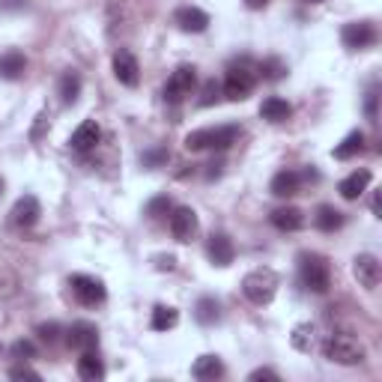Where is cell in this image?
Returning <instances> with one entry per match:
<instances>
[{"instance_id": "1", "label": "cell", "mask_w": 382, "mask_h": 382, "mask_svg": "<svg viewBox=\"0 0 382 382\" xmlns=\"http://www.w3.org/2000/svg\"><path fill=\"white\" fill-rule=\"evenodd\" d=\"M299 278H302V287L311 290V293L323 296L329 293L331 287V266L323 254H314V251H302L299 254Z\"/></svg>"}, {"instance_id": "2", "label": "cell", "mask_w": 382, "mask_h": 382, "mask_svg": "<svg viewBox=\"0 0 382 382\" xmlns=\"http://www.w3.org/2000/svg\"><path fill=\"white\" fill-rule=\"evenodd\" d=\"M257 84V66L251 63L248 57L236 60V63L227 66V78H224V96L230 102H242L254 93Z\"/></svg>"}, {"instance_id": "3", "label": "cell", "mask_w": 382, "mask_h": 382, "mask_svg": "<svg viewBox=\"0 0 382 382\" xmlns=\"http://www.w3.org/2000/svg\"><path fill=\"white\" fill-rule=\"evenodd\" d=\"M242 129L236 123L230 126H216V129H197L186 137V149L189 152H201V149H227L239 141Z\"/></svg>"}, {"instance_id": "4", "label": "cell", "mask_w": 382, "mask_h": 382, "mask_svg": "<svg viewBox=\"0 0 382 382\" xmlns=\"http://www.w3.org/2000/svg\"><path fill=\"white\" fill-rule=\"evenodd\" d=\"M323 356L334 364H361L364 361V346L353 331H334L323 344Z\"/></svg>"}, {"instance_id": "5", "label": "cell", "mask_w": 382, "mask_h": 382, "mask_svg": "<svg viewBox=\"0 0 382 382\" xmlns=\"http://www.w3.org/2000/svg\"><path fill=\"white\" fill-rule=\"evenodd\" d=\"M278 284L281 281L272 269H254L242 278V293H245V299L251 304H269L275 299V293H278Z\"/></svg>"}, {"instance_id": "6", "label": "cell", "mask_w": 382, "mask_h": 382, "mask_svg": "<svg viewBox=\"0 0 382 382\" xmlns=\"http://www.w3.org/2000/svg\"><path fill=\"white\" fill-rule=\"evenodd\" d=\"M69 287H72L75 299H78L81 304H87V308H93V304H102L105 296H108L105 284H102L99 278H93V275H72Z\"/></svg>"}, {"instance_id": "7", "label": "cell", "mask_w": 382, "mask_h": 382, "mask_svg": "<svg viewBox=\"0 0 382 382\" xmlns=\"http://www.w3.org/2000/svg\"><path fill=\"white\" fill-rule=\"evenodd\" d=\"M194 87H197V72H194V66H179V69H174L171 78H167L164 99L171 102V105H179L186 96L194 93Z\"/></svg>"}, {"instance_id": "8", "label": "cell", "mask_w": 382, "mask_h": 382, "mask_svg": "<svg viewBox=\"0 0 382 382\" xmlns=\"http://www.w3.org/2000/svg\"><path fill=\"white\" fill-rule=\"evenodd\" d=\"M197 230H201V221H197V212L191 206L171 209V233L176 242H191Z\"/></svg>"}, {"instance_id": "9", "label": "cell", "mask_w": 382, "mask_h": 382, "mask_svg": "<svg viewBox=\"0 0 382 382\" xmlns=\"http://www.w3.org/2000/svg\"><path fill=\"white\" fill-rule=\"evenodd\" d=\"M341 39L349 51H361V48H371L376 42V27L371 21H353L341 30Z\"/></svg>"}, {"instance_id": "10", "label": "cell", "mask_w": 382, "mask_h": 382, "mask_svg": "<svg viewBox=\"0 0 382 382\" xmlns=\"http://www.w3.org/2000/svg\"><path fill=\"white\" fill-rule=\"evenodd\" d=\"M353 275L364 290H376L379 281H382V263L373 254H359L353 260Z\"/></svg>"}, {"instance_id": "11", "label": "cell", "mask_w": 382, "mask_h": 382, "mask_svg": "<svg viewBox=\"0 0 382 382\" xmlns=\"http://www.w3.org/2000/svg\"><path fill=\"white\" fill-rule=\"evenodd\" d=\"M69 334V346L75 349V353H90V349H99V329L93 323H87V319H81V323H72V329L66 331Z\"/></svg>"}, {"instance_id": "12", "label": "cell", "mask_w": 382, "mask_h": 382, "mask_svg": "<svg viewBox=\"0 0 382 382\" xmlns=\"http://www.w3.org/2000/svg\"><path fill=\"white\" fill-rule=\"evenodd\" d=\"M114 75H117V81L123 84V87H137L141 84V66H137V57L126 48H120L114 54Z\"/></svg>"}, {"instance_id": "13", "label": "cell", "mask_w": 382, "mask_h": 382, "mask_svg": "<svg viewBox=\"0 0 382 382\" xmlns=\"http://www.w3.org/2000/svg\"><path fill=\"white\" fill-rule=\"evenodd\" d=\"M12 224L15 227H33L36 221H39V216H42V206H39V201L33 194H24V197H18V201H15V206H12Z\"/></svg>"}, {"instance_id": "14", "label": "cell", "mask_w": 382, "mask_h": 382, "mask_svg": "<svg viewBox=\"0 0 382 382\" xmlns=\"http://www.w3.org/2000/svg\"><path fill=\"white\" fill-rule=\"evenodd\" d=\"M206 254L212 260V266H230L233 257H236V248H233V239L227 233H212L209 242H206Z\"/></svg>"}, {"instance_id": "15", "label": "cell", "mask_w": 382, "mask_h": 382, "mask_svg": "<svg viewBox=\"0 0 382 382\" xmlns=\"http://www.w3.org/2000/svg\"><path fill=\"white\" fill-rule=\"evenodd\" d=\"M174 21L179 24V30H186V33H203L209 27V15L197 6H179L174 12Z\"/></svg>"}, {"instance_id": "16", "label": "cell", "mask_w": 382, "mask_h": 382, "mask_svg": "<svg viewBox=\"0 0 382 382\" xmlns=\"http://www.w3.org/2000/svg\"><path fill=\"white\" fill-rule=\"evenodd\" d=\"M371 179H373V174L368 171V167H361V171H353V174H349L346 179H341L338 191H341L344 201H359V197H361L364 191H368Z\"/></svg>"}, {"instance_id": "17", "label": "cell", "mask_w": 382, "mask_h": 382, "mask_svg": "<svg viewBox=\"0 0 382 382\" xmlns=\"http://www.w3.org/2000/svg\"><path fill=\"white\" fill-rule=\"evenodd\" d=\"M269 221L278 227V230L293 233V230H302V227H304V212L299 206H278L269 216Z\"/></svg>"}, {"instance_id": "18", "label": "cell", "mask_w": 382, "mask_h": 382, "mask_svg": "<svg viewBox=\"0 0 382 382\" xmlns=\"http://www.w3.org/2000/svg\"><path fill=\"white\" fill-rule=\"evenodd\" d=\"M99 137H102V129L96 120H84V123L72 132V149H78V152H87V149H93L99 144Z\"/></svg>"}, {"instance_id": "19", "label": "cell", "mask_w": 382, "mask_h": 382, "mask_svg": "<svg viewBox=\"0 0 382 382\" xmlns=\"http://www.w3.org/2000/svg\"><path fill=\"white\" fill-rule=\"evenodd\" d=\"M299 189H302V174L299 171H278L269 182V191L275 197H293V194H299Z\"/></svg>"}, {"instance_id": "20", "label": "cell", "mask_w": 382, "mask_h": 382, "mask_svg": "<svg viewBox=\"0 0 382 382\" xmlns=\"http://www.w3.org/2000/svg\"><path fill=\"white\" fill-rule=\"evenodd\" d=\"M191 376L201 382H216L224 376V361L218 356H201L191 364Z\"/></svg>"}, {"instance_id": "21", "label": "cell", "mask_w": 382, "mask_h": 382, "mask_svg": "<svg viewBox=\"0 0 382 382\" xmlns=\"http://www.w3.org/2000/svg\"><path fill=\"white\" fill-rule=\"evenodd\" d=\"M260 117L269 120V123H287L293 117V105L287 99H278V96H269L263 105H260Z\"/></svg>"}, {"instance_id": "22", "label": "cell", "mask_w": 382, "mask_h": 382, "mask_svg": "<svg viewBox=\"0 0 382 382\" xmlns=\"http://www.w3.org/2000/svg\"><path fill=\"white\" fill-rule=\"evenodd\" d=\"M27 69V57L21 51H6V54H0V78L4 81H18L21 75Z\"/></svg>"}, {"instance_id": "23", "label": "cell", "mask_w": 382, "mask_h": 382, "mask_svg": "<svg viewBox=\"0 0 382 382\" xmlns=\"http://www.w3.org/2000/svg\"><path fill=\"white\" fill-rule=\"evenodd\" d=\"M344 212L341 209H334L331 203H323V206H317V216H314V224H317V230H323V233H334V230H341L344 227Z\"/></svg>"}, {"instance_id": "24", "label": "cell", "mask_w": 382, "mask_h": 382, "mask_svg": "<svg viewBox=\"0 0 382 382\" xmlns=\"http://www.w3.org/2000/svg\"><path fill=\"white\" fill-rule=\"evenodd\" d=\"M57 96H60V102H63L66 108L78 102V96H81V75L72 72V69L60 75V81H57Z\"/></svg>"}, {"instance_id": "25", "label": "cell", "mask_w": 382, "mask_h": 382, "mask_svg": "<svg viewBox=\"0 0 382 382\" xmlns=\"http://www.w3.org/2000/svg\"><path fill=\"white\" fill-rule=\"evenodd\" d=\"M78 376L87 379V382H99L105 376V364L99 359L96 349H90V353H81L78 359Z\"/></svg>"}, {"instance_id": "26", "label": "cell", "mask_w": 382, "mask_h": 382, "mask_svg": "<svg viewBox=\"0 0 382 382\" xmlns=\"http://www.w3.org/2000/svg\"><path fill=\"white\" fill-rule=\"evenodd\" d=\"M194 319H197L201 326H216L218 319H221V304H218V299H212V296L197 299V304H194Z\"/></svg>"}, {"instance_id": "27", "label": "cell", "mask_w": 382, "mask_h": 382, "mask_svg": "<svg viewBox=\"0 0 382 382\" xmlns=\"http://www.w3.org/2000/svg\"><path fill=\"white\" fill-rule=\"evenodd\" d=\"M361 149H364V134H361V132H349V134L344 137V141H341L338 147H334L331 156L338 159V161H349V159H356Z\"/></svg>"}, {"instance_id": "28", "label": "cell", "mask_w": 382, "mask_h": 382, "mask_svg": "<svg viewBox=\"0 0 382 382\" xmlns=\"http://www.w3.org/2000/svg\"><path fill=\"white\" fill-rule=\"evenodd\" d=\"M176 323H179V311L176 308H171V304H156L152 319H149L152 331H167V329H174Z\"/></svg>"}, {"instance_id": "29", "label": "cell", "mask_w": 382, "mask_h": 382, "mask_svg": "<svg viewBox=\"0 0 382 382\" xmlns=\"http://www.w3.org/2000/svg\"><path fill=\"white\" fill-rule=\"evenodd\" d=\"M293 346L299 349V353H311V349L317 346V326H311V323H302V326H296L293 329Z\"/></svg>"}, {"instance_id": "30", "label": "cell", "mask_w": 382, "mask_h": 382, "mask_svg": "<svg viewBox=\"0 0 382 382\" xmlns=\"http://www.w3.org/2000/svg\"><path fill=\"white\" fill-rule=\"evenodd\" d=\"M287 75V63L281 57H266L263 63H257V78L263 81H281Z\"/></svg>"}, {"instance_id": "31", "label": "cell", "mask_w": 382, "mask_h": 382, "mask_svg": "<svg viewBox=\"0 0 382 382\" xmlns=\"http://www.w3.org/2000/svg\"><path fill=\"white\" fill-rule=\"evenodd\" d=\"M171 209H174L171 197H167V194H159V197H152V201L147 203V216H149V218H161V216H167Z\"/></svg>"}, {"instance_id": "32", "label": "cell", "mask_w": 382, "mask_h": 382, "mask_svg": "<svg viewBox=\"0 0 382 382\" xmlns=\"http://www.w3.org/2000/svg\"><path fill=\"white\" fill-rule=\"evenodd\" d=\"M167 159H171V152H167V147H156V149H147V152H144V156H141V164L152 171V167H161Z\"/></svg>"}, {"instance_id": "33", "label": "cell", "mask_w": 382, "mask_h": 382, "mask_svg": "<svg viewBox=\"0 0 382 382\" xmlns=\"http://www.w3.org/2000/svg\"><path fill=\"white\" fill-rule=\"evenodd\" d=\"M60 331H63V329H60L57 323H42V326H36V334H39L45 344H57V341H60Z\"/></svg>"}, {"instance_id": "34", "label": "cell", "mask_w": 382, "mask_h": 382, "mask_svg": "<svg viewBox=\"0 0 382 382\" xmlns=\"http://www.w3.org/2000/svg\"><path fill=\"white\" fill-rule=\"evenodd\" d=\"M12 356L21 359V361H24V359H33V356H36V344H33V341H15V344H12Z\"/></svg>"}, {"instance_id": "35", "label": "cell", "mask_w": 382, "mask_h": 382, "mask_svg": "<svg viewBox=\"0 0 382 382\" xmlns=\"http://www.w3.org/2000/svg\"><path fill=\"white\" fill-rule=\"evenodd\" d=\"M218 93H221V87H218L216 81H206V84H203V96H201V105H203V108L216 105V102H218Z\"/></svg>"}, {"instance_id": "36", "label": "cell", "mask_w": 382, "mask_h": 382, "mask_svg": "<svg viewBox=\"0 0 382 382\" xmlns=\"http://www.w3.org/2000/svg\"><path fill=\"white\" fill-rule=\"evenodd\" d=\"M9 379H39V373L33 368H27V364H18V368L9 371Z\"/></svg>"}, {"instance_id": "37", "label": "cell", "mask_w": 382, "mask_h": 382, "mask_svg": "<svg viewBox=\"0 0 382 382\" xmlns=\"http://www.w3.org/2000/svg\"><path fill=\"white\" fill-rule=\"evenodd\" d=\"M248 379H278V373L269 371V368H257V371L248 373Z\"/></svg>"}, {"instance_id": "38", "label": "cell", "mask_w": 382, "mask_h": 382, "mask_svg": "<svg viewBox=\"0 0 382 382\" xmlns=\"http://www.w3.org/2000/svg\"><path fill=\"white\" fill-rule=\"evenodd\" d=\"M156 266H159V269H167V272H171V269L176 266V257H174V254H167V257H156Z\"/></svg>"}, {"instance_id": "39", "label": "cell", "mask_w": 382, "mask_h": 382, "mask_svg": "<svg viewBox=\"0 0 382 382\" xmlns=\"http://www.w3.org/2000/svg\"><path fill=\"white\" fill-rule=\"evenodd\" d=\"M368 114L376 117V90H371V93H368Z\"/></svg>"}, {"instance_id": "40", "label": "cell", "mask_w": 382, "mask_h": 382, "mask_svg": "<svg viewBox=\"0 0 382 382\" xmlns=\"http://www.w3.org/2000/svg\"><path fill=\"white\" fill-rule=\"evenodd\" d=\"M245 6L248 9H263V6H269V0H245Z\"/></svg>"}, {"instance_id": "41", "label": "cell", "mask_w": 382, "mask_h": 382, "mask_svg": "<svg viewBox=\"0 0 382 382\" xmlns=\"http://www.w3.org/2000/svg\"><path fill=\"white\" fill-rule=\"evenodd\" d=\"M379 206H382V203H379V194H373V203H371V209H373V216H379Z\"/></svg>"}, {"instance_id": "42", "label": "cell", "mask_w": 382, "mask_h": 382, "mask_svg": "<svg viewBox=\"0 0 382 382\" xmlns=\"http://www.w3.org/2000/svg\"><path fill=\"white\" fill-rule=\"evenodd\" d=\"M308 4H319V0H308Z\"/></svg>"}, {"instance_id": "43", "label": "cell", "mask_w": 382, "mask_h": 382, "mask_svg": "<svg viewBox=\"0 0 382 382\" xmlns=\"http://www.w3.org/2000/svg\"><path fill=\"white\" fill-rule=\"evenodd\" d=\"M0 353H4V346H0Z\"/></svg>"}, {"instance_id": "44", "label": "cell", "mask_w": 382, "mask_h": 382, "mask_svg": "<svg viewBox=\"0 0 382 382\" xmlns=\"http://www.w3.org/2000/svg\"><path fill=\"white\" fill-rule=\"evenodd\" d=\"M0 189H4V182H0Z\"/></svg>"}]
</instances>
